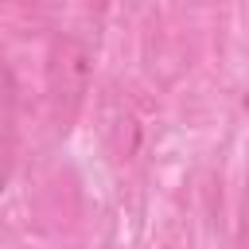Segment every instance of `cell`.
<instances>
[{
    "label": "cell",
    "instance_id": "1",
    "mask_svg": "<svg viewBox=\"0 0 249 249\" xmlns=\"http://www.w3.org/2000/svg\"><path fill=\"white\" fill-rule=\"evenodd\" d=\"M89 78H93V47L74 31L54 35L47 47L43 82H47V109H51V121L58 132H66L74 124V117L82 113Z\"/></svg>",
    "mask_w": 249,
    "mask_h": 249
}]
</instances>
